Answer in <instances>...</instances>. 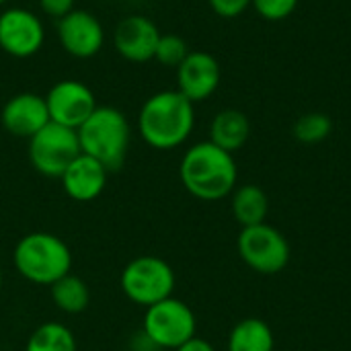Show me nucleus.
Here are the masks:
<instances>
[{
	"label": "nucleus",
	"instance_id": "obj_13",
	"mask_svg": "<svg viewBox=\"0 0 351 351\" xmlns=\"http://www.w3.org/2000/svg\"><path fill=\"white\" fill-rule=\"evenodd\" d=\"M160 35L162 33L152 19L144 14H128L117 23L113 43L123 60L132 64H144L148 60H154Z\"/></svg>",
	"mask_w": 351,
	"mask_h": 351
},
{
	"label": "nucleus",
	"instance_id": "obj_17",
	"mask_svg": "<svg viewBox=\"0 0 351 351\" xmlns=\"http://www.w3.org/2000/svg\"><path fill=\"white\" fill-rule=\"evenodd\" d=\"M232 216L234 220L247 228L263 224L269 212V199L267 193L257 185H241L232 191Z\"/></svg>",
	"mask_w": 351,
	"mask_h": 351
},
{
	"label": "nucleus",
	"instance_id": "obj_25",
	"mask_svg": "<svg viewBox=\"0 0 351 351\" xmlns=\"http://www.w3.org/2000/svg\"><path fill=\"white\" fill-rule=\"evenodd\" d=\"M39 6H41L43 14H49L53 19H62L70 10H74V0H39Z\"/></svg>",
	"mask_w": 351,
	"mask_h": 351
},
{
	"label": "nucleus",
	"instance_id": "obj_21",
	"mask_svg": "<svg viewBox=\"0 0 351 351\" xmlns=\"http://www.w3.org/2000/svg\"><path fill=\"white\" fill-rule=\"evenodd\" d=\"M333 121L325 113H306L294 123V138L302 144H319L329 138Z\"/></svg>",
	"mask_w": 351,
	"mask_h": 351
},
{
	"label": "nucleus",
	"instance_id": "obj_6",
	"mask_svg": "<svg viewBox=\"0 0 351 351\" xmlns=\"http://www.w3.org/2000/svg\"><path fill=\"white\" fill-rule=\"evenodd\" d=\"M197 319L193 311L179 298H167L146 308L142 333L160 350H177L195 337Z\"/></svg>",
	"mask_w": 351,
	"mask_h": 351
},
{
	"label": "nucleus",
	"instance_id": "obj_5",
	"mask_svg": "<svg viewBox=\"0 0 351 351\" xmlns=\"http://www.w3.org/2000/svg\"><path fill=\"white\" fill-rule=\"evenodd\" d=\"M119 284L130 302L148 308L173 296L175 271L165 259L142 255L123 267Z\"/></svg>",
	"mask_w": 351,
	"mask_h": 351
},
{
	"label": "nucleus",
	"instance_id": "obj_1",
	"mask_svg": "<svg viewBox=\"0 0 351 351\" xmlns=\"http://www.w3.org/2000/svg\"><path fill=\"white\" fill-rule=\"evenodd\" d=\"M195 125V105L175 90L150 95L138 111V134L154 150H173L187 142Z\"/></svg>",
	"mask_w": 351,
	"mask_h": 351
},
{
	"label": "nucleus",
	"instance_id": "obj_11",
	"mask_svg": "<svg viewBox=\"0 0 351 351\" xmlns=\"http://www.w3.org/2000/svg\"><path fill=\"white\" fill-rule=\"evenodd\" d=\"M58 41L72 58L88 60L103 49L105 29L90 10L74 8L58 19Z\"/></svg>",
	"mask_w": 351,
	"mask_h": 351
},
{
	"label": "nucleus",
	"instance_id": "obj_16",
	"mask_svg": "<svg viewBox=\"0 0 351 351\" xmlns=\"http://www.w3.org/2000/svg\"><path fill=\"white\" fill-rule=\"evenodd\" d=\"M251 136V121L239 109H222L210 123V142L226 152L241 150Z\"/></svg>",
	"mask_w": 351,
	"mask_h": 351
},
{
	"label": "nucleus",
	"instance_id": "obj_3",
	"mask_svg": "<svg viewBox=\"0 0 351 351\" xmlns=\"http://www.w3.org/2000/svg\"><path fill=\"white\" fill-rule=\"evenodd\" d=\"M76 132L82 154L99 160L109 173L123 167L132 144V128L119 109L99 105Z\"/></svg>",
	"mask_w": 351,
	"mask_h": 351
},
{
	"label": "nucleus",
	"instance_id": "obj_7",
	"mask_svg": "<svg viewBox=\"0 0 351 351\" xmlns=\"http://www.w3.org/2000/svg\"><path fill=\"white\" fill-rule=\"evenodd\" d=\"M80 152L78 132L53 121L29 138V162L43 177L60 179Z\"/></svg>",
	"mask_w": 351,
	"mask_h": 351
},
{
	"label": "nucleus",
	"instance_id": "obj_10",
	"mask_svg": "<svg viewBox=\"0 0 351 351\" xmlns=\"http://www.w3.org/2000/svg\"><path fill=\"white\" fill-rule=\"evenodd\" d=\"M49 121L78 130L99 107L95 93L80 80L66 78L56 82L45 95Z\"/></svg>",
	"mask_w": 351,
	"mask_h": 351
},
{
	"label": "nucleus",
	"instance_id": "obj_12",
	"mask_svg": "<svg viewBox=\"0 0 351 351\" xmlns=\"http://www.w3.org/2000/svg\"><path fill=\"white\" fill-rule=\"evenodd\" d=\"M222 80V68L218 60L208 51H189L177 66V90L193 105L210 99Z\"/></svg>",
	"mask_w": 351,
	"mask_h": 351
},
{
	"label": "nucleus",
	"instance_id": "obj_4",
	"mask_svg": "<svg viewBox=\"0 0 351 351\" xmlns=\"http://www.w3.org/2000/svg\"><path fill=\"white\" fill-rule=\"evenodd\" d=\"M16 271L31 284L51 286L72 269L70 247L51 232L25 234L12 253Z\"/></svg>",
	"mask_w": 351,
	"mask_h": 351
},
{
	"label": "nucleus",
	"instance_id": "obj_19",
	"mask_svg": "<svg viewBox=\"0 0 351 351\" xmlns=\"http://www.w3.org/2000/svg\"><path fill=\"white\" fill-rule=\"evenodd\" d=\"M49 292H51V300L56 308L66 315H80L82 311H86L90 302L88 286L84 284V280H80L74 274H68L60 278L58 282H53L49 286Z\"/></svg>",
	"mask_w": 351,
	"mask_h": 351
},
{
	"label": "nucleus",
	"instance_id": "obj_8",
	"mask_svg": "<svg viewBox=\"0 0 351 351\" xmlns=\"http://www.w3.org/2000/svg\"><path fill=\"white\" fill-rule=\"evenodd\" d=\"M237 247H239L241 259L253 271L263 274V276L280 274L290 263V245L286 237L278 228L265 222L243 228L239 234Z\"/></svg>",
	"mask_w": 351,
	"mask_h": 351
},
{
	"label": "nucleus",
	"instance_id": "obj_23",
	"mask_svg": "<svg viewBox=\"0 0 351 351\" xmlns=\"http://www.w3.org/2000/svg\"><path fill=\"white\" fill-rule=\"evenodd\" d=\"M251 6L261 19L278 23L288 19L296 10L298 0H251Z\"/></svg>",
	"mask_w": 351,
	"mask_h": 351
},
{
	"label": "nucleus",
	"instance_id": "obj_27",
	"mask_svg": "<svg viewBox=\"0 0 351 351\" xmlns=\"http://www.w3.org/2000/svg\"><path fill=\"white\" fill-rule=\"evenodd\" d=\"M0 290H2V269H0Z\"/></svg>",
	"mask_w": 351,
	"mask_h": 351
},
{
	"label": "nucleus",
	"instance_id": "obj_22",
	"mask_svg": "<svg viewBox=\"0 0 351 351\" xmlns=\"http://www.w3.org/2000/svg\"><path fill=\"white\" fill-rule=\"evenodd\" d=\"M187 53H189V47H187L183 37H179L175 33H165L158 39V45H156V51H154V60L160 66L177 70V66L187 58Z\"/></svg>",
	"mask_w": 351,
	"mask_h": 351
},
{
	"label": "nucleus",
	"instance_id": "obj_15",
	"mask_svg": "<svg viewBox=\"0 0 351 351\" xmlns=\"http://www.w3.org/2000/svg\"><path fill=\"white\" fill-rule=\"evenodd\" d=\"M107 175L109 171L99 160L80 152L72 160V165L64 171L60 181L70 199L86 204V202L97 199L103 193L107 185Z\"/></svg>",
	"mask_w": 351,
	"mask_h": 351
},
{
	"label": "nucleus",
	"instance_id": "obj_18",
	"mask_svg": "<svg viewBox=\"0 0 351 351\" xmlns=\"http://www.w3.org/2000/svg\"><path fill=\"white\" fill-rule=\"evenodd\" d=\"M274 346L271 327L255 317L237 323L228 335V351H274Z\"/></svg>",
	"mask_w": 351,
	"mask_h": 351
},
{
	"label": "nucleus",
	"instance_id": "obj_20",
	"mask_svg": "<svg viewBox=\"0 0 351 351\" xmlns=\"http://www.w3.org/2000/svg\"><path fill=\"white\" fill-rule=\"evenodd\" d=\"M25 351H76V337L62 323H43L29 335Z\"/></svg>",
	"mask_w": 351,
	"mask_h": 351
},
{
	"label": "nucleus",
	"instance_id": "obj_9",
	"mask_svg": "<svg viewBox=\"0 0 351 351\" xmlns=\"http://www.w3.org/2000/svg\"><path fill=\"white\" fill-rule=\"evenodd\" d=\"M45 41V27L39 14L23 6L0 12V49L12 58L35 56Z\"/></svg>",
	"mask_w": 351,
	"mask_h": 351
},
{
	"label": "nucleus",
	"instance_id": "obj_2",
	"mask_svg": "<svg viewBox=\"0 0 351 351\" xmlns=\"http://www.w3.org/2000/svg\"><path fill=\"white\" fill-rule=\"evenodd\" d=\"M179 177L193 197L218 202L237 189L239 169L230 152L208 140L187 148L179 165Z\"/></svg>",
	"mask_w": 351,
	"mask_h": 351
},
{
	"label": "nucleus",
	"instance_id": "obj_28",
	"mask_svg": "<svg viewBox=\"0 0 351 351\" xmlns=\"http://www.w3.org/2000/svg\"><path fill=\"white\" fill-rule=\"evenodd\" d=\"M4 2H6V0H0V6H2V4H4Z\"/></svg>",
	"mask_w": 351,
	"mask_h": 351
},
{
	"label": "nucleus",
	"instance_id": "obj_24",
	"mask_svg": "<svg viewBox=\"0 0 351 351\" xmlns=\"http://www.w3.org/2000/svg\"><path fill=\"white\" fill-rule=\"evenodd\" d=\"M208 4L218 16L237 19L251 6V0H208Z\"/></svg>",
	"mask_w": 351,
	"mask_h": 351
},
{
	"label": "nucleus",
	"instance_id": "obj_26",
	"mask_svg": "<svg viewBox=\"0 0 351 351\" xmlns=\"http://www.w3.org/2000/svg\"><path fill=\"white\" fill-rule=\"evenodd\" d=\"M175 351H216L214 350V346L210 343V341H206V339H202V337H191L189 341H185L183 346H179Z\"/></svg>",
	"mask_w": 351,
	"mask_h": 351
},
{
	"label": "nucleus",
	"instance_id": "obj_14",
	"mask_svg": "<svg viewBox=\"0 0 351 351\" xmlns=\"http://www.w3.org/2000/svg\"><path fill=\"white\" fill-rule=\"evenodd\" d=\"M0 121L8 134L27 140L33 138L41 128L49 123L45 97L37 93H19L10 97L0 111Z\"/></svg>",
	"mask_w": 351,
	"mask_h": 351
}]
</instances>
